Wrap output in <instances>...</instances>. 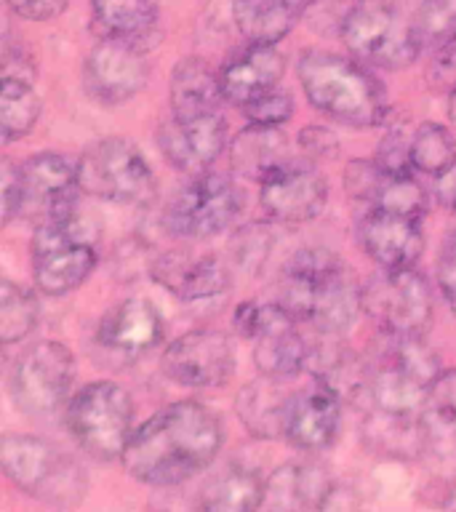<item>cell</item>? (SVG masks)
I'll return each instance as SVG.
<instances>
[{
	"label": "cell",
	"mask_w": 456,
	"mask_h": 512,
	"mask_svg": "<svg viewBox=\"0 0 456 512\" xmlns=\"http://www.w3.org/2000/svg\"><path fill=\"white\" fill-rule=\"evenodd\" d=\"M224 443L222 419L198 400L160 408L131 435L123 467L144 486H179L214 462Z\"/></svg>",
	"instance_id": "6da1fadb"
},
{
	"label": "cell",
	"mask_w": 456,
	"mask_h": 512,
	"mask_svg": "<svg viewBox=\"0 0 456 512\" xmlns=\"http://www.w3.org/2000/svg\"><path fill=\"white\" fill-rule=\"evenodd\" d=\"M363 286L328 248H302L283 267L280 304L326 336L344 334L363 310Z\"/></svg>",
	"instance_id": "7a4b0ae2"
},
{
	"label": "cell",
	"mask_w": 456,
	"mask_h": 512,
	"mask_svg": "<svg viewBox=\"0 0 456 512\" xmlns=\"http://www.w3.org/2000/svg\"><path fill=\"white\" fill-rule=\"evenodd\" d=\"M296 75L307 102L336 123L374 128L382 126L390 115V99L382 80L360 59L315 48L299 56Z\"/></svg>",
	"instance_id": "3957f363"
},
{
	"label": "cell",
	"mask_w": 456,
	"mask_h": 512,
	"mask_svg": "<svg viewBox=\"0 0 456 512\" xmlns=\"http://www.w3.org/2000/svg\"><path fill=\"white\" fill-rule=\"evenodd\" d=\"M440 374L438 355L424 336L382 334L368 355V400L390 414H419Z\"/></svg>",
	"instance_id": "277c9868"
},
{
	"label": "cell",
	"mask_w": 456,
	"mask_h": 512,
	"mask_svg": "<svg viewBox=\"0 0 456 512\" xmlns=\"http://www.w3.org/2000/svg\"><path fill=\"white\" fill-rule=\"evenodd\" d=\"M0 464L22 494L51 507H78L88 494L83 464L51 440L6 435L0 440Z\"/></svg>",
	"instance_id": "5b68a950"
},
{
	"label": "cell",
	"mask_w": 456,
	"mask_h": 512,
	"mask_svg": "<svg viewBox=\"0 0 456 512\" xmlns=\"http://www.w3.org/2000/svg\"><path fill=\"white\" fill-rule=\"evenodd\" d=\"M99 262L94 230L75 211L38 222L32 238V278L40 294L64 296L91 278Z\"/></svg>",
	"instance_id": "8992f818"
},
{
	"label": "cell",
	"mask_w": 456,
	"mask_h": 512,
	"mask_svg": "<svg viewBox=\"0 0 456 512\" xmlns=\"http://www.w3.org/2000/svg\"><path fill=\"white\" fill-rule=\"evenodd\" d=\"M342 40L355 59L384 70H403L414 64L424 48L414 14H406L400 0H360Z\"/></svg>",
	"instance_id": "52a82bcc"
},
{
	"label": "cell",
	"mask_w": 456,
	"mask_h": 512,
	"mask_svg": "<svg viewBox=\"0 0 456 512\" xmlns=\"http://www.w3.org/2000/svg\"><path fill=\"white\" fill-rule=\"evenodd\" d=\"M67 427L88 456L112 462L134 435V400L115 382L86 384L67 403Z\"/></svg>",
	"instance_id": "ba28073f"
},
{
	"label": "cell",
	"mask_w": 456,
	"mask_h": 512,
	"mask_svg": "<svg viewBox=\"0 0 456 512\" xmlns=\"http://www.w3.org/2000/svg\"><path fill=\"white\" fill-rule=\"evenodd\" d=\"M78 176L86 195L120 206H147L158 192L150 160L120 136L91 144L78 160Z\"/></svg>",
	"instance_id": "9c48e42d"
},
{
	"label": "cell",
	"mask_w": 456,
	"mask_h": 512,
	"mask_svg": "<svg viewBox=\"0 0 456 512\" xmlns=\"http://www.w3.org/2000/svg\"><path fill=\"white\" fill-rule=\"evenodd\" d=\"M232 326L254 342V363L262 376L291 379L307 366L310 342L299 331V318L280 302H240Z\"/></svg>",
	"instance_id": "30bf717a"
},
{
	"label": "cell",
	"mask_w": 456,
	"mask_h": 512,
	"mask_svg": "<svg viewBox=\"0 0 456 512\" xmlns=\"http://www.w3.org/2000/svg\"><path fill=\"white\" fill-rule=\"evenodd\" d=\"M75 382V355L56 339L30 344L11 371V395L32 419H51L67 406Z\"/></svg>",
	"instance_id": "8fae6325"
},
{
	"label": "cell",
	"mask_w": 456,
	"mask_h": 512,
	"mask_svg": "<svg viewBox=\"0 0 456 512\" xmlns=\"http://www.w3.org/2000/svg\"><path fill=\"white\" fill-rule=\"evenodd\" d=\"M243 206L246 195L230 176L206 171L168 200L163 227L176 238H214L243 214Z\"/></svg>",
	"instance_id": "7c38bea8"
},
{
	"label": "cell",
	"mask_w": 456,
	"mask_h": 512,
	"mask_svg": "<svg viewBox=\"0 0 456 512\" xmlns=\"http://www.w3.org/2000/svg\"><path fill=\"white\" fill-rule=\"evenodd\" d=\"M363 312L382 334L424 336L432 323V291L414 267L374 272L363 286Z\"/></svg>",
	"instance_id": "4fadbf2b"
},
{
	"label": "cell",
	"mask_w": 456,
	"mask_h": 512,
	"mask_svg": "<svg viewBox=\"0 0 456 512\" xmlns=\"http://www.w3.org/2000/svg\"><path fill=\"white\" fill-rule=\"evenodd\" d=\"M160 366H163V374L179 387L211 390V387L227 384L235 374V350L222 331L198 328L168 344Z\"/></svg>",
	"instance_id": "5bb4252c"
},
{
	"label": "cell",
	"mask_w": 456,
	"mask_h": 512,
	"mask_svg": "<svg viewBox=\"0 0 456 512\" xmlns=\"http://www.w3.org/2000/svg\"><path fill=\"white\" fill-rule=\"evenodd\" d=\"M259 203L272 222L304 224L323 214L328 182L310 160L288 158L259 182Z\"/></svg>",
	"instance_id": "9a60e30c"
},
{
	"label": "cell",
	"mask_w": 456,
	"mask_h": 512,
	"mask_svg": "<svg viewBox=\"0 0 456 512\" xmlns=\"http://www.w3.org/2000/svg\"><path fill=\"white\" fill-rule=\"evenodd\" d=\"M150 80L144 51L118 40L99 38L83 62V88L94 102L115 107L134 99Z\"/></svg>",
	"instance_id": "2e32d148"
},
{
	"label": "cell",
	"mask_w": 456,
	"mask_h": 512,
	"mask_svg": "<svg viewBox=\"0 0 456 512\" xmlns=\"http://www.w3.org/2000/svg\"><path fill=\"white\" fill-rule=\"evenodd\" d=\"M227 144V120L222 112H206L192 118H171L158 128V147L163 158L182 174H206Z\"/></svg>",
	"instance_id": "e0dca14e"
},
{
	"label": "cell",
	"mask_w": 456,
	"mask_h": 512,
	"mask_svg": "<svg viewBox=\"0 0 456 512\" xmlns=\"http://www.w3.org/2000/svg\"><path fill=\"white\" fill-rule=\"evenodd\" d=\"M358 240L379 267L387 270L414 267L424 251L422 216L400 214L387 208H366L358 222Z\"/></svg>",
	"instance_id": "ac0fdd59"
},
{
	"label": "cell",
	"mask_w": 456,
	"mask_h": 512,
	"mask_svg": "<svg viewBox=\"0 0 456 512\" xmlns=\"http://www.w3.org/2000/svg\"><path fill=\"white\" fill-rule=\"evenodd\" d=\"M350 198L366 208H387L400 214L424 216L427 195L411 171H392L379 160H352L344 174Z\"/></svg>",
	"instance_id": "d6986e66"
},
{
	"label": "cell",
	"mask_w": 456,
	"mask_h": 512,
	"mask_svg": "<svg viewBox=\"0 0 456 512\" xmlns=\"http://www.w3.org/2000/svg\"><path fill=\"white\" fill-rule=\"evenodd\" d=\"M152 280L182 302H203L230 291V267L214 254H184L168 251L152 259Z\"/></svg>",
	"instance_id": "ffe728a7"
},
{
	"label": "cell",
	"mask_w": 456,
	"mask_h": 512,
	"mask_svg": "<svg viewBox=\"0 0 456 512\" xmlns=\"http://www.w3.org/2000/svg\"><path fill=\"white\" fill-rule=\"evenodd\" d=\"M163 339V318L147 299H123L115 304L96 328V344L110 358L136 360L158 347Z\"/></svg>",
	"instance_id": "44dd1931"
},
{
	"label": "cell",
	"mask_w": 456,
	"mask_h": 512,
	"mask_svg": "<svg viewBox=\"0 0 456 512\" xmlns=\"http://www.w3.org/2000/svg\"><path fill=\"white\" fill-rule=\"evenodd\" d=\"M24 192L27 206L24 211H35L38 222L48 216L75 211V198L80 190L78 163H72L67 155L59 152H38L22 163Z\"/></svg>",
	"instance_id": "7402d4cb"
},
{
	"label": "cell",
	"mask_w": 456,
	"mask_h": 512,
	"mask_svg": "<svg viewBox=\"0 0 456 512\" xmlns=\"http://www.w3.org/2000/svg\"><path fill=\"white\" fill-rule=\"evenodd\" d=\"M422 456L438 478H456V371H443L419 408Z\"/></svg>",
	"instance_id": "603a6c76"
},
{
	"label": "cell",
	"mask_w": 456,
	"mask_h": 512,
	"mask_svg": "<svg viewBox=\"0 0 456 512\" xmlns=\"http://www.w3.org/2000/svg\"><path fill=\"white\" fill-rule=\"evenodd\" d=\"M342 427V400L323 384L288 395L283 435L302 451H326Z\"/></svg>",
	"instance_id": "cb8c5ba5"
},
{
	"label": "cell",
	"mask_w": 456,
	"mask_h": 512,
	"mask_svg": "<svg viewBox=\"0 0 456 512\" xmlns=\"http://www.w3.org/2000/svg\"><path fill=\"white\" fill-rule=\"evenodd\" d=\"M283 72H286V59L272 43H246L224 64L219 75H222L227 102L246 107L256 96L278 88Z\"/></svg>",
	"instance_id": "d4e9b609"
},
{
	"label": "cell",
	"mask_w": 456,
	"mask_h": 512,
	"mask_svg": "<svg viewBox=\"0 0 456 512\" xmlns=\"http://www.w3.org/2000/svg\"><path fill=\"white\" fill-rule=\"evenodd\" d=\"M94 32L147 51L160 38V14L155 0H91Z\"/></svg>",
	"instance_id": "484cf974"
},
{
	"label": "cell",
	"mask_w": 456,
	"mask_h": 512,
	"mask_svg": "<svg viewBox=\"0 0 456 512\" xmlns=\"http://www.w3.org/2000/svg\"><path fill=\"white\" fill-rule=\"evenodd\" d=\"M331 483V475L326 467H320L307 459H294V462L280 464L264 483L262 507L270 510H307V507H320L326 499Z\"/></svg>",
	"instance_id": "4316f807"
},
{
	"label": "cell",
	"mask_w": 456,
	"mask_h": 512,
	"mask_svg": "<svg viewBox=\"0 0 456 512\" xmlns=\"http://www.w3.org/2000/svg\"><path fill=\"white\" fill-rule=\"evenodd\" d=\"M307 371L339 400L368 398V360L342 342L310 344Z\"/></svg>",
	"instance_id": "83f0119b"
},
{
	"label": "cell",
	"mask_w": 456,
	"mask_h": 512,
	"mask_svg": "<svg viewBox=\"0 0 456 512\" xmlns=\"http://www.w3.org/2000/svg\"><path fill=\"white\" fill-rule=\"evenodd\" d=\"M168 99H171V110L176 118L219 112L222 102L227 99L222 88V75H216L206 59L187 56L176 64L174 75H171Z\"/></svg>",
	"instance_id": "f1b7e54d"
},
{
	"label": "cell",
	"mask_w": 456,
	"mask_h": 512,
	"mask_svg": "<svg viewBox=\"0 0 456 512\" xmlns=\"http://www.w3.org/2000/svg\"><path fill=\"white\" fill-rule=\"evenodd\" d=\"M288 160V139L280 126H259L248 123L230 144V166L238 176L251 182H262L264 176L275 171Z\"/></svg>",
	"instance_id": "f546056e"
},
{
	"label": "cell",
	"mask_w": 456,
	"mask_h": 512,
	"mask_svg": "<svg viewBox=\"0 0 456 512\" xmlns=\"http://www.w3.org/2000/svg\"><path fill=\"white\" fill-rule=\"evenodd\" d=\"M307 0H232V16L248 43H278L302 22Z\"/></svg>",
	"instance_id": "4dcf8cb0"
},
{
	"label": "cell",
	"mask_w": 456,
	"mask_h": 512,
	"mask_svg": "<svg viewBox=\"0 0 456 512\" xmlns=\"http://www.w3.org/2000/svg\"><path fill=\"white\" fill-rule=\"evenodd\" d=\"M360 435L368 448H374L384 456H395V459L422 456L419 414H390V411L371 406L366 422L360 424Z\"/></svg>",
	"instance_id": "1f68e13d"
},
{
	"label": "cell",
	"mask_w": 456,
	"mask_h": 512,
	"mask_svg": "<svg viewBox=\"0 0 456 512\" xmlns=\"http://www.w3.org/2000/svg\"><path fill=\"white\" fill-rule=\"evenodd\" d=\"M278 379L264 376L259 382H248L238 392V416L254 438H278L286 427V406L288 395L278 390Z\"/></svg>",
	"instance_id": "d6a6232c"
},
{
	"label": "cell",
	"mask_w": 456,
	"mask_h": 512,
	"mask_svg": "<svg viewBox=\"0 0 456 512\" xmlns=\"http://www.w3.org/2000/svg\"><path fill=\"white\" fill-rule=\"evenodd\" d=\"M264 483L259 472L251 467L230 464L227 470L208 480L200 491V504L214 512H246L262 507Z\"/></svg>",
	"instance_id": "836d02e7"
},
{
	"label": "cell",
	"mask_w": 456,
	"mask_h": 512,
	"mask_svg": "<svg viewBox=\"0 0 456 512\" xmlns=\"http://www.w3.org/2000/svg\"><path fill=\"white\" fill-rule=\"evenodd\" d=\"M43 102L38 91L32 88V80L3 75L0 80V136L3 144L22 139L35 128Z\"/></svg>",
	"instance_id": "e575fe53"
},
{
	"label": "cell",
	"mask_w": 456,
	"mask_h": 512,
	"mask_svg": "<svg viewBox=\"0 0 456 512\" xmlns=\"http://www.w3.org/2000/svg\"><path fill=\"white\" fill-rule=\"evenodd\" d=\"M40 304L30 288L19 286L11 278L0 283V339L6 344L24 342L35 331Z\"/></svg>",
	"instance_id": "d590c367"
},
{
	"label": "cell",
	"mask_w": 456,
	"mask_h": 512,
	"mask_svg": "<svg viewBox=\"0 0 456 512\" xmlns=\"http://www.w3.org/2000/svg\"><path fill=\"white\" fill-rule=\"evenodd\" d=\"M456 163V139L440 123H422L411 134V168L435 179Z\"/></svg>",
	"instance_id": "8d00e7d4"
},
{
	"label": "cell",
	"mask_w": 456,
	"mask_h": 512,
	"mask_svg": "<svg viewBox=\"0 0 456 512\" xmlns=\"http://www.w3.org/2000/svg\"><path fill=\"white\" fill-rule=\"evenodd\" d=\"M360 0H307L302 22L310 27L315 35L323 38H342L344 27L355 14Z\"/></svg>",
	"instance_id": "74e56055"
},
{
	"label": "cell",
	"mask_w": 456,
	"mask_h": 512,
	"mask_svg": "<svg viewBox=\"0 0 456 512\" xmlns=\"http://www.w3.org/2000/svg\"><path fill=\"white\" fill-rule=\"evenodd\" d=\"M414 22L424 46H440L456 30V0H414Z\"/></svg>",
	"instance_id": "f35d334b"
},
{
	"label": "cell",
	"mask_w": 456,
	"mask_h": 512,
	"mask_svg": "<svg viewBox=\"0 0 456 512\" xmlns=\"http://www.w3.org/2000/svg\"><path fill=\"white\" fill-rule=\"evenodd\" d=\"M230 248L240 270L256 272L264 264L267 254H270V248H272L270 230H267L264 224H248V227L235 232Z\"/></svg>",
	"instance_id": "ab89813d"
},
{
	"label": "cell",
	"mask_w": 456,
	"mask_h": 512,
	"mask_svg": "<svg viewBox=\"0 0 456 512\" xmlns=\"http://www.w3.org/2000/svg\"><path fill=\"white\" fill-rule=\"evenodd\" d=\"M243 115L248 123H259V126H283L286 120L294 115V99L283 88H272L267 94L256 96L254 102L243 107Z\"/></svg>",
	"instance_id": "60d3db41"
},
{
	"label": "cell",
	"mask_w": 456,
	"mask_h": 512,
	"mask_svg": "<svg viewBox=\"0 0 456 512\" xmlns=\"http://www.w3.org/2000/svg\"><path fill=\"white\" fill-rule=\"evenodd\" d=\"M376 160H379L384 168H392V171H414V168H411V136H408L403 128H392L390 134L379 142Z\"/></svg>",
	"instance_id": "b9f144b4"
},
{
	"label": "cell",
	"mask_w": 456,
	"mask_h": 512,
	"mask_svg": "<svg viewBox=\"0 0 456 512\" xmlns=\"http://www.w3.org/2000/svg\"><path fill=\"white\" fill-rule=\"evenodd\" d=\"M430 80L435 88L454 91L456 88V30L438 46L430 64Z\"/></svg>",
	"instance_id": "7bdbcfd3"
},
{
	"label": "cell",
	"mask_w": 456,
	"mask_h": 512,
	"mask_svg": "<svg viewBox=\"0 0 456 512\" xmlns=\"http://www.w3.org/2000/svg\"><path fill=\"white\" fill-rule=\"evenodd\" d=\"M24 206H27V192H24L22 168L6 160L3 163V222L8 224L14 216H22Z\"/></svg>",
	"instance_id": "ee69618b"
},
{
	"label": "cell",
	"mask_w": 456,
	"mask_h": 512,
	"mask_svg": "<svg viewBox=\"0 0 456 512\" xmlns=\"http://www.w3.org/2000/svg\"><path fill=\"white\" fill-rule=\"evenodd\" d=\"M435 275H438L440 294H443V299H446L448 307H451L456 315V232H451V235L443 240Z\"/></svg>",
	"instance_id": "f6af8a7d"
},
{
	"label": "cell",
	"mask_w": 456,
	"mask_h": 512,
	"mask_svg": "<svg viewBox=\"0 0 456 512\" xmlns=\"http://www.w3.org/2000/svg\"><path fill=\"white\" fill-rule=\"evenodd\" d=\"M6 3L16 16H22L27 22H51L64 14L70 0H6Z\"/></svg>",
	"instance_id": "bcb514c9"
},
{
	"label": "cell",
	"mask_w": 456,
	"mask_h": 512,
	"mask_svg": "<svg viewBox=\"0 0 456 512\" xmlns=\"http://www.w3.org/2000/svg\"><path fill=\"white\" fill-rule=\"evenodd\" d=\"M299 144L302 150L310 155V158H334L336 147H339V139L331 128L326 126H307L299 134Z\"/></svg>",
	"instance_id": "7dc6e473"
},
{
	"label": "cell",
	"mask_w": 456,
	"mask_h": 512,
	"mask_svg": "<svg viewBox=\"0 0 456 512\" xmlns=\"http://www.w3.org/2000/svg\"><path fill=\"white\" fill-rule=\"evenodd\" d=\"M435 198H438V203L443 208H448V211H456V163L448 171H443V174H438L435 179Z\"/></svg>",
	"instance_id": "c3c4849f"
},
{
	"label": "cell",
	"mask_w": 456,
	"mask_h": 512,
	"mask_svg": "<svg viewBox=\"0 0 456 512\" xmlns=\"http://www.w3.org/2000/svg\"><path fill=\"white\" fill-rule=\"evenodd\" d=\"M331 507H358L355 491L347 486H331L323 504H320V510H331Z\"/></svg>",
	"instance_id": "681fc988"
},
{
	"label": "cell",
	"mask_w": 456,
	"mask_h": 512,
	"mask_svg": "<svg viewBox=\"0 0 456 512\" xmlns=\"http://www.w3.org/2000/svg\"><path fill=\"white\" fill-rule=\"evenodd\" d=\"M448 115H451V120L456 123V88L454 91H448Z\"/></svg>",
	"instance_id": "f907efd6"
},
{
	"label": "cell",
	"mask_w": 456,
	"mask_h": 512,
	"mask_svg": "<svg viewBox=\"0 0 456 512\" xmlns=\"http://www.w3.org/2000/svg\"><path fill=\"white\" fill-rule=\"evenodd\" d=\"M454 214H456V211H454Z\"/></svg>",
	"instance_id": "816d5d0a"
}]
</instances>
